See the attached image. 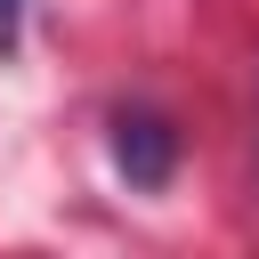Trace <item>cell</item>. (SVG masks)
<instances>
[{
	"label": "cell",
	"instance_id": "6da1fadb",
	"mask_svg": "<svg viewBox=\"0 0 259 259\" xmlns=\"http://www.w3.org/2000/svg\"><path fill=\"white\" fill-rule=\"evenodd\" d=\"M113 162L130 170V186H170L178 130H170L162 113H121V121H113Z\"/></svg>",
	"mask_w": 259,
	"mask_h": 259
},
{
	"label": "cell",
	"instance_id": "7a4b0ae2",
	"mask_svg": "<svg viewBox=\"0 0 259 259\" xmlns=\"http://www.w3.org/2000/svg\"><path fill=\"white\" fill-rule=\"evenodd\" d=\"M16 32H24V0H0V57L16 49Z\"/></svg>",
	"mask_w": 259,
	"mask_h": 259
}]
</instances>
